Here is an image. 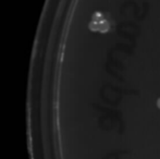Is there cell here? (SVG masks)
<instances>
[{
    "instance_id": "2",
    "label": "cell",
    "mask_w": 160,
    "mask_h": 159,
    "mask_svg": "<svg viewBox=\"0 0 160 159\" xmlns=\"http://www.w3.org/2000/svg\"><path fill=\"white\" fill-rule=\"evenodd\" d=\"M89 28H91L92 31H94V32H96V31H99V22L98 21H92L91 23H89Z\"/></svg>"
},
{
    "instance_id": "1",
    "label": "cell",
    "mask_w": 160,
    "mask_h": 159,
    "mask_svg": "<svg viewBox=\"0 0 160 159\" xmlns=\"http://www.w3.org/2000/svg\"><path fill=\"white\" fill-rule=\"evenodd\" d=\"M110 30V23L107 21V20L103 19L102 21L99 22V32L101 33H106Z\"/></svg>"
},
{
    "instance_id": "4",
    "label": "cell",
    "mask_w": 160,
    "mask_h": 159,
    "mask_svg": "<svg viewBox=\"0 0 160 159\" xmlns=\"http://www.w3.org/2000/svg\"><path fill=\"white\" fill-rule=\"evenodd\" d=\"M157 107H158V108L160 109V98L158 100H157Z\"/></svg>"
},
{
    "instance_id": "3",
    "label": "cell",
    "mask_w": 160,
    "mask_h": 159,
    "mask_svg": "<svg viewBox=\"0 0 160 159\" xmlns=\"http://www.w3.org/2000/svg\"><path fill=\"white\" fill-rule=\"evenodd\" d=\"M93 20H94V21H98V22L102 21V20H103V14L101 12H95L93 14Z\"/></svg>"
}]
</instances>
